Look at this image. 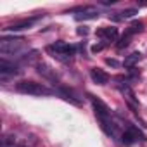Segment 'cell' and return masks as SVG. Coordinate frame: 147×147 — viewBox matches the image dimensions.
<instances>
[{
	"label": "cell",
	"mask_w": 147,
	"mask_h": 147,
	"mask_svg": "<svg viewBox=\"0 0 147 147\" xmlns=\"http://www.w3.org/2000/svg\"><path fill=\"white\" fill-rule=\"evenodd\" d=\"M88 97H90V100H92L94 113H95V118H97L99 123H100L102 131H104L107 137L114 138V137H116V125H114L113 119H111V109H109L107 104L102 102L99 97H95V95H92V94H88Z\"/></svg>",
	"instance_id": "cell-1"
},
{
	"label": "cell",
	"mask_w": 147,
	"mask_h": 147,
	"mask_svg": "<svg viewBox=\"0 0 147 147\" xmlns=\"http://www.w3.org/2000/svg\"><path fill=\"white\" fill-rule=\"evenodd\" d=\"M45 50H47V54L52 55L54 59H57V61H61V62H67V61L73 59V55H75L76 47H73V45H69V43H66V42H62V40H57V42H54L52 45H47Z\"/></svg>",
	"instance_id": "cell-2"
},
{
	"label": "cell",
	"mask_w": 147,
	"mask_h": 147,
	"mask_svg": "<svg viewBox=\"0 0 147 147\" xmlns=\"http://www.w3.org/2000/svg\"><path fill=\"white\" fill-rule=\"evenodd\" d=\"M24 47V38L21 36H2L0 38V52H2V59H9L11 55L18 54Z\"/></svg>",
	"instance_id": "cell-3"
},
{
	"label": "cell",
	"mask_w": 147,
	"mask_h": 147,
	"mask_svg": "<svg viewBox=\"0 0 147 147\" xmlns=\"http://www.w3.org/2000/svg\"><path fill=\"white\" fill-rule=\"evenodd\" d=\"M16 90L24 95H52L54 94V90H50L43 83H36L33 80H23V82L16 83Z\"/></svg>",
	"instance_id": "cell-4"
},
{
	"label": "cell",
	"mask_w": 147,
	"mask_h": 147,
	"mask_svg": "<svg viewBox=\"0 0 147 147\" xmlns=\"http://www.w3.org/2000/svg\"><path fill=\"white\" fill-rule=\"evenodd\" d=\"M19 73H21V67L18 64H14L11 61H5V59L0 61V80H2V82H5L11 76L19 75Z\"/></svg>",
	"instance_id": "cell-5"
},
{
	"label": "cell",
	"mask_w": 147,
	"mask_h": 147,
	"mask_svg": "<svg viewBox=\"0 0 147 147\" xmlns=\"http://www.w3.org/2000/svg\"><path fill=\"white\" fill-rule=\"evenodd\" d=\"M95 35L100 36L102 42L109 45L111 42H114V40L118 38V28H114V26H104V28H99Z\"/></svg>",
	"instance_id": "cell-6"
},
{
	"label": "cell",
	"mask_w": 147,
	"mask_h": 147,
	"mask_svg": "<svg viewBox=\"0 0 147 147\" xmlns=\"http://www.w3.org/2000/svg\"><path fill=\"white\" fill-rule=\"evenodd\" d=\"M71 12H78V14H75L76 21H88V19H97L99 18V12L92 7H80V9H75Z\"/></svg>",
	"instance_id": "cell-7"
},
{
	"label": "cell",
	"mask_w": 147,
	"mask_h": 147,
	"mask_svg": "<svg viewBox=\"0 0 147 147\" xmlns=\"http://www.w3.org/2000/svg\"><path fill=\"white\" fill-rule=\"evenodd\" d=\"M42 16H36V18H30V19H23V21H19V23H14V24H11V26H7V28H4L5 31H12V33H16V31H23V30H30L38 19H40Z\"/></svg>",
	"instance_id": "cell-8"
},
{
	"label": "cell",
	"mask_w": 147,
	"mask_h": 147,
	"mask_svg": "<svg viewBox=\"0 0 147 147\" xmlns=\"http://www.w3.org/2000/svg\"><path fill=\"white\" fill-rule=\"evenodd\" d=\"M90 78H92L94 83H97V85H106V83H109V75H107L104 69H100V67H90Z\"/></svg>",
	"instance_id": "cell-9"
},
{
	"label": "cell",
	"mask_w": 147,
	"mask_h": 147,
	"mask_svg": "<svg viewBox=\"0 0 147 147\" xmlns=\"http://www.w3.org/2000/svg\"><path fill=\"white\" fill-rule=\"evenodd\" d=\"M36 71H38V75L40 76H43V78H47V80H50V82H57V75H55V71L49 66V64H45V62H38L36 64Z\"/></svg>",
	"instance_id": "cell-10"
},
{
	"label": "cell",
	"mask_w": 147,
	"mask_h": 147,
	"mask_svg": "<svg viewBox=\"0 0 147 147\" xmlns=\"http://www.w3.org/2000/svg\"><path fill=\"white\" fill-rule=\"evenodd\" d=\"M66 102H71V104H75V106H80L82 104V100L80 99H76V95L73 94L71 90H67V88H59V90H55Z\"/></svg>",
	"instance_id": "cell-11"
},
{
	"label": "cell",
	"mask_w": 147,
	"mask_h": 147,
	"mask_svg": "<svg viewBox=\"0 0 147 147\" xmlns=\"http://www.w3.org/2000/svg\"><path fill=\"white\" fill-rule=\"evenodd\" d=\"M140 57H142V54H140V52H131L130 55H126V57H125V61H123V66L131 69V67H135V64L140 61Z\"/></svg>",
	"instance_id": "cell-12"
},
{
	"label": "cell",
	"mask_w": 147,
	"mask_h": 147,
	"mask_svg": "<svg viewBox=\"0 0 147 147\" xmlns=\"http://www.w3.org/2000/svg\"><path fill=\"white\" fill-rule=\"evenodd\" d=\"M125 125H126V130H128V131H130V133L137 138V140H140V142H145V140H147L145 133H142V131H140L135 125H131V123H125Z\"/></svg>",
	"instance_id": "cell-13"
},
{
	"label": "cell",
	"mask_w": 147,
	"mask_h": 147,
	"mask_svg": "<svg viewBox=\"0 0 147 147\" xmlns=\"http://www.w3.org/2000/svg\"><path fill=\"white\" fill-rule=\"evenodd\" d=\"M142 30H144V23H142V21H133V23L128 26L126 33H128V35H133V33H140Z\"/></svg>",
	"instance_id": "cell-14"
},
{
	"label": "cell",
	"mask_w": 147,
	"mask_h": 147,
	"mask_svg": "<svg viewBox=\"0 0 147 147\" xmlns=\"http://www.w3.org/2000/svg\"><path fill=\"white\" fill-rule=\"evenodd\" d=\"M121 142H123L125 145H131V144H135V142H137V138H135V137H133L128 130H126V131L121 135Z\"/></svg>",
	"instance_id": "cell-15"
},
{
	"label": "cell",
	"mask_w": 147,
	"mask_h": 147,
	"mask_svg": "<svg viewBox=\"0 0 147 147\" xmlns=\"http://www.w3.org/2000/svg\"><path fill=\"white\" fill-rule=\"evenodd\" d=\"M135 14H138V11H137V9H125V11H121V12H119L121 19H125V18H133Z\"/></svg>",
	"instance_id": "cell-16"
},
{
	"label": "cell",
	"mask_w": 147,
	"mask_h": 147,
	"mask_svg": "<svg viewBox=\"0 0 147 147\" xmlns=\"http://www.w3.org/2000/svg\"><path fill=\"white\" fill-rule=\"evenodd\" d=\"M130 36H131V35H128V33H125V35L121 36V40L118 42V45H116V47H118V49H125V47H126V45L130 43Z\"/></svg>",
	"instance_id": "cell-17"
},
{
	"label": "cell",
	"mask_w": 147,
	"mask_h": 147,
	"mask_svg": "<svg viewBox=\"0 0 147 147\" xmlns=\"http://www.w3.org/2000/svg\"><path fill=\"white\" fill-rule=\"evenodd\" d=\"M106 47H107V43H104V42H102V43H95V45H92V49H90V50H92V54H97V52H102Z\"/></svg>",
	"instance_id": "cell-18"
},
{
	"label": "cell",
	"mask_w": 147,
	"mask_h": 147,
	"mask_svg": "<svg viewBox=\"0 0 147 147\" xmlns=\"http://www.w3.org/2000/svg\"><path fill=\"white\" fill-rule=\"evenodd\" d=\"M106 64H109V66H113V67H118V66H119V62H118L116 59H106Z\"/></svg>",
	"instance_id": "cell-19"
},
{
	"label": "cell",
	"mask_w": 147,
	"mask_h": 147,
	"mask_svg": "<svg viewBox=\"0 0 147 147\" xmlns=\"http://www.w3.org/2000/svg\"><path fill=\"white\" fill-rule=\"evenodd\" d=\"M76 33H78V35H83V36H85V35H88V28L82 26V28H78V30H76Z\"/></svg>",
	"instance_id": "cell-20"
},
{
	"label": "cell",
	"mask_w": 147,
	"mask_h": 147,
	"mask_svg": "<svg viewBox=\"0 0 147 147\" xmlns=\"http://www.w3.org/2000/svg\"><path fill=\"white\" fill-rule=\"evenodd\" d=\"M18 147H23V145H18Z\"/></svg>",
	"instance_id": "cell-21"
}]
</instances>
